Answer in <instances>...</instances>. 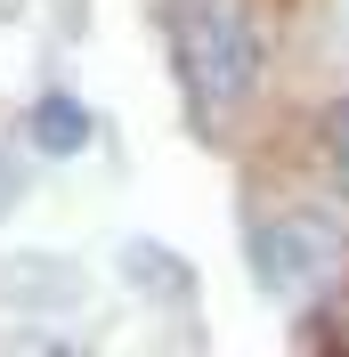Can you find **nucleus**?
Instances as JSON below:
<instances>
[{
  "label": "nucleus",
  "instance_id": "obj_3",
  "mask_svg": "<svg viewBox=\"0 0 349 357\" xmlns=\"http://www.w3.org/2000/svg\"><path fill=\"white\" fill-rule=\"evenodd\" d=\"M33 146H41V155H82V146H89V114H82V98L49 89L41 106H33Z\"/></svg>",
  "mask_w": 349,
  "mask_h": 357
},
{
  "label": "nucleus",
  "instance_id": "obj_5",
  "mask_svg": "<svg viewBox=\"0 0 349 357\" xmlns=\"http://www.w3.org/2000/svg\"><path fill=\"white\" fill-rule=\"evenodd\" d=\"M8 195H17V171H8V155H0V203H8Z\"/></svg>",
  "mask_w": 349,
  "mask_h": 357
},
{
  "label": "nucleus",
  "instance_id": "obj_2",
  "mask_svg": "<svg viewBox=\"0 0 349 357\" xmlns=\"http://www.w3.org/2000/svg\"><path fill=\"white\" fill-rule=\"evenodd\" d=\"M341 268H349V236L317 211H276L252 227V276L276 301H317Z\"/></svg>",
  "mask_w": 349,
  "mask_h": 357
},
{
  "label": "nucleus",
  "instance_id": "obj_4",
  "mask_svg": "<svg viewBox=\"0 0 349 357\" xmlns=\"http://www.w3.org/2000/svg\"><path fill=\"white\" fill-rule=\"evenodd\" d=\"M325 162H333V187L349 195V106H341V114L325 122Z\"/></svg>",
  "mask_w": 349,
  "mask_h": 357
},
{
  "label": "nucleus",
  "instance_id": "obj_1",
  "mask_svg": "<svg viewBox=\"0 0 349 357\" xmlns=\"http://www.w3.org/2000/svg\"><path fill=\"white\" fill-rule=\"evenodd\" d=\"M163 24H171V73L195 130H228L260 98V73H268L260 8L252 0H163Z\"/></svg>",
  "mask_w": 349,
  "mask_h": 357
}]
</instances>
